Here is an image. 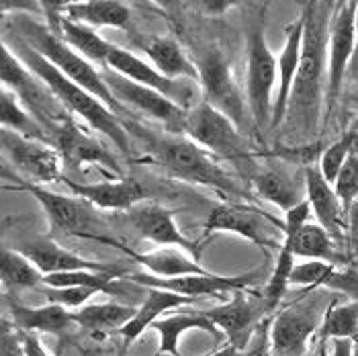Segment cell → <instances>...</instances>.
<instances>
[{
  "label": "cell",
  "instance_id": "1",
  "mask_svg": "<svg viewBox=\"0 0 358 356\" xmlns=\"http://www.w3.org/2000/svg\"><path fill=\"white\" fill-rule=\"evenodd\" d=\"M328 13V0H309L303 10L301 62L282 121L295 139H311L320 127L328 86V31L331 19Z\"/></svg>",
  "mask_w": 358,
  "mask_h": 356
},
{
  "label": "cell",
  "instance_id": "2",
  "mask_svg": "<svg viewBox=\"0 0 358 356\" xmlns=\"http://www.w3.org/2000/svg\"><path fill=\"white\" fill-rule=\"evenodd\" d=\"M2 37L15 50V54L25 62L29 70L50 88V92L54 94L64 109L80 117L90 129L107 137L110 143L117 145L123 154L131 152V137H129L127 127L117 117V113H113L101 99H96L92 92H88L80 84L64 76L54 64H50L43 55H39L33 48H29L21 37H17L8 29L4 31Z\"/></svg>",
  "mask_w": 358,
  "mask_h": 356
},
{
  "label": "cell",
  "instance_id": "3",
  "mask_svg": "<svg viewBox=\"0 0 358 356\" xmlns=\"http://www.w3.org/2000/svg\"><path fill=\"white\" fill-rule=\"evenodd\" d=\"M136 129L138 137L145 141L148 156L168 176L196 187H207L223 194H242L240 185L231 178L229 172L223 170L220 158L194 143L191 137L182 134L154 136L150 131H143L141 127Z\"/></svg>",
  "mask_w": 358,
  "mask_h": 356
},
{
  "label": "cell",
  "instance_id": "4",
  "mask_svg": "<svg viewBox=\"0 0 358 356\" xmlns=\"http://www.w3.org/2000/svg\"><path fill=\"white\" fill-rule=\"evenodd\" d=\"M6 29L21 37L29 48H33L39 55H43L50 64L68 76L70 80L80 84L88 92H92L96 99H101L113 113H123V107L119 101L113 97L110 88L105 83L103 72L88 62L84 55H80L76 50H72L57 33L48 27L45 23H37L31 15H13L8 21Z\"/></svg>",
  "mask_w": 358,
  "mask_h": 356
},
{
  "label": "cell",
  "instance_id": "5",
  "mask_svg": "<svg viewBox=\"0 0 358 356\" xmlns=\"http://www.w3.org/2000/svg\"><path fill=\"white\" fill-rule=\"evenodd\" d=\"M17 189L29 192L39 203V207L43 209V213L48 218L50 227L57 234L121 248V242L109 236L105 223L96 213L99 209L94 205H90L88 201H84L83 197L54 192L45 189V185H35L29 180L19 183Z\"/></svg>",
  "mask_w": 358,
  "mask_h": 356
},
{
  "label": "cell",
  "instance_id": "6",
  "mask_svg": "<svg viewBox=\"0 0 358 356\" xmlns=\"http://www.w3.org/2000/svg\"><path fill=\"white\" fill-rule=\"evenodd\" d=\"M0 86L8 88L21 99V103L33 113V117L45 127L48 136L64 119H68L66 109L57 103L50 88L29 70L25 62L15 54V50L2 37V33H0Z\"/></svg>",
  "mask_w": 358,
  "mask_h": 356
},
{
  "label": "cell",
  "instance_id": "7",
  "mask_svg": "<svg viewBox=\"0 0 358 356\" xmlns=\"http://www.w3.org/2000/svg\"><path fill=\"white\" fill-rule=\"evenodd\" d=\"M246 103L258 131L271 129L276 92V55L271 52L264 27L258 23L248 33V62H246Z\"/></svg>",
  "mask_w": 358,
  "mask_h": 356
},
{
  "label": "cell",
  "instance_id": "8",
  "mask_svg": "<svg viewBox=\"0 0 358 356\" xmlns=\"http://www.w3.org/2000/svg\"><path fill=\"white\" fill-rule=\"evenodd\" d=\"M182 136L191 137L194 143L205 148L220 160L248 162L252 152L240 127L221 111L201 101L187 115V125Z\"/></svg>",
  "mask_w": 358,
  "mask_h": 356
},
{
  "label": "cell",
  "instance_id": "9",
  "mask_svg": "<svg viewBox=\"0 0 358 356\" xmlns=\"http://www.w3.org/2000/svg\"><path fill=\"white\" fill-rule=\"evenodd\" d=\"M199 88L203 101L227 115L240 129L244 127L250 111L242 90L234 78L231 66L220 50H207L199 59Z\"/></svg>",
  "mask_w": 358,
  "mask_h": 356
},
{
  "label": "cell",
  "instance_id": "10",
  "mask_svg": "<svg viewBox=\"0 0 358 356\" xmlns=\"http://www.w3.org/2000/svg\"><path fill=\"white\" fill-rule=\"evenodd\" d=\"M0 154L8 164L25 174L29 183L50 185L64 178L62 156L45 139H35L8 129H0Z\"/></svg>",
  "mask_w": 358,
  "mask_h": 356
},
{
  "label": "cell",
  "instance_id": "11",
  "mask_svg": "<svg viewBox=\"0 0 358 356\" xmlns=\"http://www.w3.org/2000/svg\"><path fill=\"white\" fill-rule=\"evenodd\" d=\"M103 76H105V83L110 88L113 97L119 101V105L123 109L138 111L141 115L162 123L168 134H185L189 111L178 107L176 103L166 99L158 90L134 83L109 68H103Z\"/></svg>",
  "mask_w": 358,
  "mask_h": 356
},
{
  "label": "cell",
  "instance_id": "12",
  "mask_svg": "<svg viewBox=\"0 0 358 356\" xmlns=\"http://www.w3.org/2000/svg\"><path fill=\"white\" fill-rule=\"evenodd\" d=\"M260 271H252L244 274H185V276H154L150 273H134L125 276L127 280L136 283L139 287H154V289H164L170 293L189 297V299H199V297H217L221 301H225L227 293H236V291H248L252 285H256Z\"/></svg>",
  "mask_w": 358,
  "mask_h": 356
},
{
  "label": "cell",
  "instance_id": "13",
  "mask_svg": "<svg viewBox=\"0 0 358 356\" xmlns=\"http://www.w3.org/2000/svg\"><path fill=\"white\" fill-rule=\"evenodd\" d=\"M105 68H109V70L134 80V83L158 90L160 94H164L166 99H170L172 103H176L182 109L191 111L194 105L201 103L199 101V94H201L199 84L193 83V80L168 78L160 70H156L148 59H141L139 55L125 50V48L113 45Z\"/></svg>",
  "mask_w": 358,
  "mask_h": 356
},
{
  "label": "cell",
  "instance_id": "14",
  "mask_svg": "<svg viewBox=\"0 0 358 356\" xmlns=\"http://www.w3.org/2000/svg\"><path fill=\"white\" fill-rule=\"evenodd\" d=\"M355 13L357 0H340L330 19L328 31V86H326V109H336L344 80L350 70L355 55Z\"/></svg>",
  "mask_w": 358,
  "mask_h": 356
},
{
  "label": "cell",
  "instance_id": "15",
  "mask_svg": "<svg viewBox=\"0 0 358 356\" xmlns=\"http://www.w3.org/2000/svg\"><path fill=\"white\" fill-rule=\"evenodd\" d=\"M271 218L260 213L256 207H250L244 203H221L215 205L205 221V236L213 234H234L242 240H248L252 244L268 252L273 248H280L282 242H276L268 232Z\"/></svg>",
  "mask_w": 358,
  "mask_h": 356
},
{
  "label": "cell",
  "instance_id": "16",
  "mask_svg": "<svg viewBox=\"0 0 358 356\" xmlns=\"http://www.w3.org/2000/svg\"><path fill=\"white\" fill-rule=\"evenodd\" d=\"M127 220L131 223V227L138 232V236L145 242H152L158 248L176 246L187 250L191 256L196 260H201L203 246L193 242L191 238H187L178 223L174 220V213L170 209H166L158 203H150L143 201L136 207H131L129 211H125Z\"/></svg>",
  "mask_w": 358,
  "mask_h": 356
},
{
  "label": "cell",
  "instance_id": "17",
  "mask_svg": "<svg viewBox=\"0 0 358 356\" xmlns=\"http://www.w3.org/2000/svg\"><path fill=\"white\" fill-rule=\"evenodd\" d=\"M322 324L313 307L291 305L280 309L271 322L268 340L273 356H305L309 340Z\"/></svg>",
  "mask_w": 358,
  "mask_h": 356
},
{
  "label": "cell",
  "instance_id": "18",
  "mask_svg": "<svg viewBox=\"0 0 358 356\" xmlns=\"http://www.w3.org/2000/svg\"><path fill=\"white\" fill-rule=\"evenodd\" d=\"M305 199L311 205V213L317 223L331 236L340 246L348 238V215L334 191V185L324 178L320 168L313 164L305 166Z\"/></svg>",
  "mask_w": 358,
  "mask_h": 356
},
{
  "label": "cell",
  "instance_id": "19",
  "mask_svg": "<svg viewBox=\"0 0 358 356\" xmlns=\"http://www.w3.org/2000/svg\"><path fill=\"white\" fill-rule=\"evenodd\" d=\"M50 143L62 156V162L70 168H83L94 164L117 172V162L109 150L92 136H88L78 123L70 117L64 119L50 134Z\"/></svg>",
  "mask_w": 358,
  "mask_h": 356
},
{
  "label": "cell",
  "instance_id": "20",
  "mask_svg": "<svg viewBox=\"0 0 358 356\" xmlns=\"http://www.w3.org/2000/svg\"><path fill=\"white\" fill-rule=\"evenodd\" d=\"M72 194L83 197L101 211H129L139 203L148 201V189L136 178H115L101 183H78L62 178Z\"/></svg>",
  "mask_w": 358,
  "mask_h": 356
},
{
  "label": "cell",
  "instance_id": "21",
  "mask_svg": "<svg viewBox=\"0 0 358 356\" xmlns=\"http://www.w3.org/2000/svg\"><path fill=\"white\" fill-rule=\"evenodd\" d=\"M211 324L227 338V344L244 353L256 332V309L246 297V291H236L229 301L203 311Z\"/></svg>",
  "mask_w": 358,
  "mask_h": 356
},
{
  "label": "cell",
  "instance_id": "22",
  "mask_svg": "<svg viewBox=\"0 0 358 356\" xmlns=\"http://www.w3.org/2000/svg\"><path fill=\"white\" fill-rule=\"evenodd\" d=\"M303 15L287 27V37L282 52L276 57V92L275 105H273V119H271V129H276L282 125L287 117V105L289 97L293 90V83L299 70L301 62V48H303Z\"/></svg>",
  "mask_w": 358,
  "mask_h": 356
},
{
  "label": "cell",
  "instance_id": "23",
  "mask_svg": "<svg viewBox=\"0 0 358 356\" xmlns=\"http://www.w3.org/2000/svg\"><path fill=\"white\" fill-rule=\"evenodd\" d=\"M291 285L299 287H324L336 293L350 297V301H358V271L348 264H331L324 260H305L295 264L291 273Z\"/></svg>",
  "mask_w": 358,
  "mask_h": 356
},
{
  "label": "cell",
  "instance_id": "24",
  "mask_svg": "<svg viewBox=\"0 0 358 356\" xmlns=\"http://www.w3.org/2000/svg\"><path fill=\"white\" fill-rule=\"evenodd\" d=\"M21 254H25L29 260L33 262V266L43 274H55V273H68V271H117L107 264H99L92 260H86L83 256L70 252L68 248L59 246L57 242L50 238H37V240H29L23 242L17 248Z\"/></svg>",
  "mask_w": 358,
  "mask_h": 356
},
{
  "label": "cell",
  "instance_id": "25",
  "mask_svg": "<svg viewBox=\"0 0 358 356\" xmlns=\"http://www.w3.org/2000/svg\"><path fill=\"white\" fill-rule=\"evenodd\" d=\"M119 250L125 252L131 260H136L139 266L143 269V273H150L154 276L170 278V276H185V274L211 273L182 248L166 246L150 250V252H136V250L121 244Z\"/></svg>",
  "mask_w": 358,
  "mask_h": 356
},
{
  "label": "cell",
  "instance_id": "26",
  "mask_svg": "<svg viewBox=\"0 0 358 356\" xmlns=\"http://www.w3.org/2000/svg\"><path fill=\"white\" fill-rule=\"evenodd\" d=\"M8 315L13 326L19 332H27V334H54V336H62L70 328H74V318L72 311L55 305V303H48L41 307H29L23 303H8Z\"/></svg>",
  "mask_w": 358,
  "mask_h": 356
},
{
  "label": "cell",
  "instance_id": "27",
  "mask_svg": "<svg viewBox=\"0 0 358 356\" xmlns=\"http://www.w3.org/2000/svg\"><path fill=\"white\" fill-rule=\"evenodd\" d=\"M282 242H287L293 250L295 258L305 260H324L331 264H348L350 260L338 252V244L331 240V236L320 225L307 221L295 232H282Z\"/></svg>",
  "mask_w": 358,
  "mask_h": 356
},
{
  "label": "cell",
  "instance_id": "28",
  "mask_svg": "<svg viewBox=\"0 0 358 356\" xmlns=\"http://www.w3.org/2000/svg\"><path fill=\"white\" fill-rule=\"evenodd\" d=\"M194 299L189 297H182V295H176V293H170L164 289H154L150 287L148 289V295L143 303L139 305L134 313V318L119 329V336L125 340V346L134 344L138 338L143 336L145 329L152 328V324L160 318H164V313L168 311H176L178 307L182 305H191Z\"/></svg>",
  "mask_w": 358,
  "mask_h": 356
},
{
  "label": "cell",
  "instance_id": "29",
  "mask_svg": "<svg viewBox=\"0 0 358 356\" xmlns=\"http://www.w3.org/2000/svg\"><path fill=\"white\" fill-rule=\"evenodd\" d=\"M141 50L148 57V62L160 70L168 78L176 80H193L199 84V66L185 50L180 43L172 37H152L141 43Z\"/></svg>",
  "mask_w": 358,
  "mask_h": 356
},
{
  "label": "cell",
  "instance_id": "30",
  "mask_svg": "<svg viewBox=\"0 0 358 356\" xmlns=\"http://www.w3.org/2000/svg\"><path fill=\"white\" fill-rule=\"evenodd\" d=\"M152 329L160 338L156 356H180V338L193 329H203L215 338L221 334L203 311H180V313L164 315L152 324Z\"/></svg>",
  "mask_w": 358,
  "mask_h": 356
},
{
  "label": "cell",
  "instance_id": "31",
  "mask_svg": "<svg viewBox=\"0 0 358 356\" xmlns=\"http://www.w3.org/2000/svg\"><path fill=\"white\" fill-rule=\"evenodd\" d=\"M64 17L92 29H129L131 23V10L121 0H78Z\"/></svg>",
  "mask_w": 358,
  "mask_h": 356
},
{
  "label": "cell",
  "instance_id": "32",
  "mask_svg": "<svg viewBox=\"0 0 358 356\" xmlns=\"http://www.w3.org/2000/svg\"><path fill=\"white\" fill-rule=\"evenodd\" d=\"M250 180H252L254 192L260 199L278 207L280 211H289L291 207L303 201L299 185L293 178H289L285 172H280L278 168H273V166L256 168Z\"/></svg>",
  "mask_w": 358,
  "mask_h": 356
},
{
  "label": "cell",
  "instance_id": "33",
  "mask_svg": "<svg viewBox=\"0 0 358 356\" xmlns=\"http://www.w3.org/2000/svg\"><path fill=\"white\" fill-rule=\"evenodd\" d=\"M136 313V307L125 303L105 301V303H86L80 309L72 311L74 324L78 328L86 329L90 334H105L110 329L123 328Z\"/></svg>",
  "mask_w": 358,
  "mask_h": 356
},
{
  "label": "cell",
  "instance_id": "34",
  "mask_svg": "<svg viewBox=\"0 0 358 356\" xmlns=\"http://www.w3.org/2000/svg\"><path fill=\"white\" fill-rule=\"evenodd\" d=\"M57 35L78 54L84 55L88 62L92 64H101L103 68L107 66V57H109L113 43H109L101 33H96V29L70 21L66 17H62Z\"/></svg>",
  "mask_w": 358,
  "mask_h": 356
},
{
  "label": "cell",
  "instance_id": "35",
  "mask_svg": "<svg viewBox=\"0 0 358 356\" xmlns=\"http://www.w3.org/2000/svg\"><path fill=\"white\" fill-rule=\"evenodd\" d=\"M0 285L8 295L41 289L43 274L19 250H0Z\"/></svg>",
  "mask_w": 358,
  "mask_h": 356
},
{
  "label": "cell",
  "instance_id": "36",
  "mask_svg": "<svg viewBox=\"0 0 358 356\" xmlns=\"http://www.w3.org/2000/svg\"><path fill=\"white\" fill-rule=\"evenodd\" d=\"M0 129L50 141L45 127L33 117V113L21 103V99L4 86H0Z\"/></svg>",
  "mask_w": 358,
  "mask_h": 356
},
{
  "label": "cell",
  "instance_id": "37",
  "mask_svg": "<svg viewBox=\"0 0 358 356\" xmlns=\"http://www.w3.org/2000/svg\"><path fill=\"white\" fill-rule=\"evenodd\" d=\"M324 340H352L358 342V301L330 305L322 318Z\"/></svg>",
  "mask_w": 358,
  "mask_h": 356
},
{
  "label": "cell",
  "instance_id": "38",
  "mask_svg": "<svg viewBox=\"0 0 358 356\" xmlns=\"http://www.w3.org/2000/svg\"><path fill=\"white\" fill-rule=\"evenodd\" d=\"M295 264L297 262H295L293 250L289 248L287 242H282L280 248H278V256H276L271 278H268V283L264 287V303H266L268 309H276L282 301V297H285V293H287V289L291 285V273H293Z\"/></svg>",
  "mask_w": 358,
  "mask_h": 356
},
{
  "label": "cell",
  "instance_id": "39",
  "mask_svg": "<svg viewBox=\"0 0 358 356\" xmlns=\"http://www.w3.org/2000/svg\"><path fill=\"white\" fill-rule=\"evenodd\" d=\"M355 136H357V127L348 129L344 136L340 139H336L331 145H328L322 156H320V162H317V168L320 172L324 174V178L334 185L338 172L342 170L344 162L348 160V156L352 154V145H355Z\"/></svg>",
  "mask_w": 358,
  "mask_h": 356
},
{
  "label": "cell",
  "instance_id": "40",
  "mask_svg": "<svg viewBox=\"0 0 358 356\" xmlns=\"http://www.w3.org/2000/svg\"><path fill=\"white\" fill-rule=\"evenodd\" d=\"M41 291L48 303L62 305L70 311L80 309L99 293L96 289H90V287H48V285H41Z\"/></svg>",
  "mask_w": 358,
  "mask_h": 356
},
{
  "label": "cell",
  "instance_id": "41",
  "mask_svg": "<svg viewBox=\"0 0 358 356\" xmlns=\"http://www.w3.org/2000/svg\"><path fill=\"white\" fill-rule=\"evenodd\" d=\"M334 191L342 201L346 211L355 201H358V154L355 152L348 156L342 170L338 172V176L334 180Z\"/></svg>",
  "mask_w": 358,
  "mask_h": 356
},
{
  "label": "cell",
  "instance_id": "42",
  "mask_svg": "<svg viewBox=\"0 0 358 356\" xmlns=\"http://www.w3.org/2000/svg\"><path fill=\"white\" fill-rule=\"evenodd\" d=\"M0 356H27L23 336L10 320H0Z\"/></svg>",
  "mask_w": 358,
  "mask_h": 356
},
{
  "label": "cell",
  "instance_id": "43",
  "mask_svg": "<svg viewBox=\"0 0 358 356\" xmlns=\"http://www.w3.org/2000/svg\"><path fill=\"white\" fill-rule=\"evenodd\" d=\"M37 2H39L41 15L45 17V25L52 29L54 33H57L64 13L68 10V6H72L78 0H37Z\"/></svg>",
  "mask_w": 358,
  "mask_h": 356
},
{
  "label": "cell",
  "instance_id": "44",
  "mask_svg": "<svg viewBox=\"0 0 358 356\" xmlns=\"http://www.w3.org/2000/svg\"><path fill=\"white\" fill-rule=\"evenodd\" d=\"M0 13L4 15H41L37 0H0Z\"/></svg>",
  "mask_w": 358,
  "mask_h": 356
},
{
  "label": "cell",
  "instance_id": "45",
  "mask_svg": "<svg viewBox=\"0 0 358 356\" xmlns=\"http://www.w3.org/2000/svg\"><path fill=\"white\" fill-rule=\"evenodd\" d=\"M242 0H196L199 8L207 17H223L229 8L238 6Z\"/></svg>",
  "mask_w": 358,
  "mask_h": 356
},
{
  "label": "cell",
  "instance_id": "46",
  "mask_svg": "<svg viewBox=\"0 0 358 356\" xmlns=\"http://www.w3.org/2000/svg\"><path fill=\"white\" fill-rule=\"evenodd\" d=\"M346 215H348V238H346V242L350 244V254L355 258V256H358V201H355L348 207Z\"/></svg>",
  "mask_w": 358,
  "mask_h": 356
},
{
  "label": "cell",
  "instance_id": "47",
  "mask_svg": "<svg viewBox=\"0 0 358 356\" xmlns=\"http://www.w3.org/2000/svg\"><path fill=\"white\" fill-rule=\"evenodd\" d=\"M23 336V346H25V353L27 356H52L41 344V340L37 338V334H27V332H21Z\"/></svg>",
  "mask_w": 358,
  "mask_h": 356
},
{
  "label": "cell",
  "instance_id": "48",
  "mask_svg": "<svg viewBox=\"0 0 358 356\" xmlns=\"http://www.w3.org/2000/svg\"><path fill=\"white\" fill-rule=\"evenodd\" d=\"M256 338H258V346L250 348V356H273V353H271V340H268V328L258 329Z\"/></svg>",
  "mask_w": 358,
  "mask_h": 356
},
{
  "label": "cell",
  "instance_id": "49",
  "mask_svg": "<svg viewBox=\"0 0 358 356\" xmlns=\"http://www.w3.org/2000/svg\"><path fill=\"white\" fill-rule=\"evenodd\" d=\"M355 33H357V39H355V55H352V62H350V70L348 74L358 78V0H357V13H355Z\"/></svg>",
  "mask_w": 358,
  "mask_h": 356
},
{
  "label": "cell",
  "instance_id": "50",
  "mask_svg": "<svg viewBox=\"0 0 358 356\" xmlns=\"http://www.w3.org/2000/svg\"><path fill=\"white\" fill-rule=\"evenodd\" d=\"M209 356H242V353H240L238 348H234L231 344H227V346H223L217 353H213V355Z\"/></svg>",
  "mask_w": 358,
  "mask_h": 356
},
{
  "label": "cell",
  "instance_id": "51",
  "mask_svg": "<svg viewBox=\"0 0 358 356\" xmlns=\"http://www.w3.org/2000/svg\"><path fill=\"white\" fill-rule=\"evenodd\" d=\"M152 4L160 6V8H174L180 0H150Z\"/></svg>",
  "mask_w": 358,
  "mask_h": 356
},
{
  "label": "cell",
  "instance_id": "52",
  "mask_svg": "<svg viewBox=\"0 0 358 356\" xmlns=\"http://www.w3.org/2000/svg\"><path fill=\"white\" fill-rule=\"evenodd\" d=\"M6 291L2 289V285H0V320H4V309L8 307V303H6Z\"/></svg>",
  "mask_w": 358,
  "mask_h": 356
},
{
  "label": "cell",
  "instance_id": "53",
  "mask_svg": "<svg viewBox=\"0 0 358 356\" xmlns=\"http://www.w3.org/2000/svg\"><path fill=\"white\" fill-rule=\"evenodd\" d=\"M355 127H357V136H355V145H352V152H355V154H358V123L355 125Z\"/></svg>",
  "mask_w": 358,
  "mask_h": 356
},
{
  "label": "cell",
  "instance_id": "54",
  "mask_svg": "<svg viewBox=\"0 0 358 356\" xmlns=\"http://www.w3.org/2000/svg\"><path fill=\"white\" fill-rule=\"evenodd\" d=\"M0 174H4V158H2V154H0Z\"/></svg>",
  "mask_w": 358,
  "mask_h": 356
},
{
  "label": "cell",
  "instance_id": "55",
  "mask_svg": "<svg viewBox=\"0 0 358 356\" xmlns=\"http://www.w3.org/2000/svg\"><path fill=\"white\" fill-rule=\"evenodd\" d=\"M350 264H352V266H355V269H357V271H358V256H355V258L350 260Z\"/></svg>",
  "mask_w": 358,
  "mask_h": 356
},
{
  "label": "cell",
  "instance_id": "56",
  "mask_svg": "<svg viewBox=\"0 0 358 356\" xmlns=\"http://www.w3.org/2000/svg\"><path fill=\"white\" fill-rule=\"evenodd\" d=\"M322 356H326V355H322Z\"/></svg>",
  "mask_w": 358,
  "mask_h": 356
}]
</instances>
